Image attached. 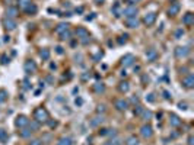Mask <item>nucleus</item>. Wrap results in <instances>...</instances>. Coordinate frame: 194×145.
<instances>
[{"mask_svg": "<svg viewBox=\"0 0 194 145\" xmlns=\"http://www.w3.org/2000/svg\"><path fill=\"white\" fill-rule=\"evenodd\" d=\"M16 3H18V6H19V9L25 10L28 6L32 4V0H16Z\"/></svg>", "mask_w": 194, "mask_h": 145, "instance_id": "obj_21", "label": "nucleus"}, {"mask_svg": "<svg viewBox=\"0 0 194 145\" xmlns=\"http://www.w3.org/2000/svg\"><path fill=\"white\" fill-rule=\"evenodd\" d=\"M69 23H64V22H61V23H59V25L55 26V32L59 33H63V32H66V31H69Z\"/></svg>", "mask_w": 194, "mask_h": 145, "instance_id": "obj_19", "label": "nucleus"}, {"mask_svg": "<svg viewBox=\"0 0 194 145\" xmlns=\"http://www.w3.org/2000/svg\"><path fill=\"white\" fill-rule=\"evenodd\" d=\"M149 102H155V97H153V94H149Z\"/></svg>", "mask_w": 194, "mask_h": 145, "instance_id": "obj_49", "label": "nucleus"}, {"mask_svg": "<svg viewBox=\"0 0 194 145\" xmlns=\"http://www.w3.org/2000/svg\"><path fill=\"white\" fill-rule=\"evenodd\" d=\"M118 90L121 91V93H127V91L130 90V84H128V81H121L120 86H118Z\"/></svg>", "mask_w": 194, "mask_h": 145, "instance_id": "obj_22", "label": "nucleus"}, {"mask_svg": "<svg viewBox=\"0 0 194 145\" xmlns=\"http://www.w3.org/2000/svg\"><path fill=\"white\" fill-rule=\"evenodd\" d=\"M182 87H186V89H188V90H190V89H193L194 87V77L191 74H188L187 75V77H184V79H182Z\"/></svg>", "mask_w": 194, "mask_h": 145, "instance_id": "obj_10", "label": "nucleus"}, {"mask_svg": "<svg viewBox=\"0 0 194 145\" xmlns=\"http://www.w3.org/2000/svg\"><path fill=\"white\" fill-rule=\"evenodd\" d=\"M37 10H38V9H37V6H35V4L32 3L31 6H28V7H26L25 10H24V12L28 13V15H35V13H37Z\"/></svg>", "mask_w": 194, "mask_h": 145, "instance_id": "obj_27", "label": "nucleus"}, {"mask_svg": "<svg viewBox=\"0 0 194 145\" xmlns=\"http://www.w3.org/2000/svg\"><path fill=\"white\" fill-rule=\"evenodd\" d=\"M8 139V132L4 129H0V142H4Z\"/></svg>", "mask_w": 194, "mask_h": 145, "instance_id": "obj_33", "label": "nucleus"}, {"mask_svg": "<svg viewBox=\"0 0 194 145\" xmlns=\"http://www.w3.org/2000/svg\"><path fill=\"white\" fill-rule=\"evenodd\" d=\"M140 116H142V119L143 120H149L150 118H152V112H150V110H143Z\"/></svg>", "mask_w": 194, "mask_h": 145, "instance_id": "obj_31", "label": "nucleus"}, {"mask_svg": "<svg viewBox=\"0 0 194 145\" xmlns=\"http://www.w3.org/2000/svg\"><path fill=\"white\" fill-rule=\"evenodd\" d=\"M28 128H29L32 132H35V131H38L39 129V123L37 122V120H31L29 123H28Z\"/></svg>", "mask_w": 194, "mask_h": 145, "instance_id": "obj_26", "label": "nucleus"}, {"mask_svg": "<svg viewBox=\"0 0 194 145\" xmlns=\"http://www.w3.org/2000/svg\"><path fill=\"white\" fill-rule=\"evenodd\" d=\"M126 42H127V35H124V36H120V39H118V44H120V45L126 44Z\"/></svg>", "mask_w": 194, "mask_h": 145, "instance_id": "obj_39", "label": "nucleus"}, {"mask_svg": "<svg viewBox=\"0 0 194 145\" xmlns=\"http://www.w3.org/2000/svg\"><path fill=\"white\" fill-rule=\"evenodd\" d=\"M24 68H25V73H28V74H34V73H37V70H38V67H37L35 61H32V60H28V61H25V64H24Z\"/></svg>", "mask_w": 194, "mask_h": 145, "instance_id": "obj_4", "label": "nucleus"}, {"mask_svg": "<svg viewBox=\"0 0 194 145\" xmlns=\"http://www.w3.org/2000/svg\"><path fill=\"white\" fill-rule=\"evenodd\" d=\"M180 9H181L180 3L172 2L171 6H169V9H168V16H175V15H178V13H180Z\"/></svg>", "mask_w": 194, "mask_h": 145, "instance_id": "obj_9", "label": "nucleus"}, {"mask_svg": "<svg viewBox=\"0 0 194 145\" xmlns=\"http://www.w3.org/2000/svg\"><path fill=\"white\" fill-rule=\"evenodd\" d=\"M114 106L117 110H120V112H126L127 109H128V102L124 99H117L114 102Z\"/></svg>", "mask_w": 194, "mask_h": 145, "instance_id": "obj_5", "label": "nucleus"}, {"mask_svg": "<svg viewBox=\"0 0 194 145\" xmlns=\"http://www.w3.org/2000/svg\"><path fill=\"white\" fill-rule=\"evenodd\" d=\"M28 123H29V119H28V116H25V115H19L16 119H15V126L19 129L28 126Z\"/></svg>", "mask_w": 194, "mask_h": 145, "instance_id": "obj_3", "label": "nucleus"}, {"mask_svg": "<svg viewBox=\"0 0 194 145\" xmlns=\"http://www.w3.org/2000/svg\"><path fill=\"white\" fill-rule=\"evenodd\" d=\"M140 133H142L143 138H152V135H153L152 126H150V125H143V126L140 128Z\"/></svg>", "mask_w": 194, "mask_h": 145, "instance_id": "obj_8", "label": "nucleus"}, {"mask_svg": "<svg viewBox=\"0 0 194 145\" xmlns=\"http://www.w3.org/2000/svg\"><path fill=\"white\" fill-rule=\"evenodd\" d=\"M104 145H120V139H118V138H114V139H110V141H107Z\"/></svg>", "mask_w": 194, "mask_h": 145, "instance_id": "obj_35", "label": "nucleus"}, {"mask_svg": "<svg viewBox=\"0 0 194 145\" xmlns=\"http://www.w3.org/2000/svg\"><path fill=\"white\" fill-rule=\"evenodd\" d=\"M169 125H171V126H174V128H180V126L182 125V120L180 119L177 115L171 113V115H169Z\"/></svg>", "mask_w": 194, "mask_h": 145, "instance_id": "obj_11", "label": "nucleus"}, {"mask_svg": "<svg viewBox=\"0 0 194 145\" xmlns=\"http://www.w3.org/2000/svg\"><path fill=\"white\" fill-rule=\"evenodd\" d=\"M188 54H190V50L187 46H177L175 48V57L177 58H186Z\"/></svg>", "mask_w": 194, "mask_h": 145, "instance_id": "obj_7", "label": "nucleus"}, {"mask_svg": "<svg viewBox=\"0 0 194 145\" xmlns=\"http://www.w3.org/2000/svg\"><path fill=\"white\" fill-rule=\"evenodd\" d=\"M188 145H194V138L193 137H188Z\"/></svg>", "mask_w": 194, "mask_h": 145, "instance_id": "obj_45", "label": "nucleus"}, {"mask_svg": "<svg viewBox=\"0 0 194 145\" xmlns=\"http://www.w3.org/2000/svg\"><path fill=\"white\" fill-rule=\"evenodd\" d=\"M93 90L97 91V93H104V91H105V84H104V83L93 84Z\"/></svg>", "mask_w": 194, "mask_h": 145, "instance_id": "obj_25", "label": "nucleus"}, {"mask_svg": "<svg viewBox=\"0 0 194 145\" xmlns=\"http://www.w3.org/2000/svg\"><path fill=\"white\" fill-rule=\"evenodd\" d=\"M57 145H73V141L69 137H63V138H60L59 139Z\"/></svg>", "mask_w": 194, "mask_h": 145, "instance_id": "obj_23", "label": "nucleus"}, {"mask_svg": "<svg viewBox=\"0 0 194 145\" xmlns=\"http://www.w3.org/2000/svg\"><path fill=\"white\" fill-rule=\"evenodd\" d=\"M18 15H19L18 7H12V6H9V7L6 9V17H9V19H15Z\"/></svg>", "mask_w": 194, "mask_h": 145, "instance_id": "obj_15", "label": "nucleus"}, {"mask_svg": "<svg viewBox=\"0 0 194 145\" xmlns=\"http://www.w3.org/2000/svg\"><path fill=\"white\" fill-rule=\"evenodd\" d=\"M133 62H134V57H133L131 54H127V55H124V57L121 58V64H123L124 67L131 65Z\"/></svg>", "mask_w": 194, "mask_h": 145, "instance_id": "obj_17", "label": "nucleus"}, {"mask_svg": "<svg viewBox=\"0 0 194 145\" xmlns=\"http://www.w3.org/2000/svg\"><path fill=\"white\" fill-rule=\"evenodd\" d=\"M126 145H139V139H137V138H136L134 135H131V137L127 138Z\"/></svg>", "mask_w": 194, "mask_h": 145, "instance_id": "obj_28", "label": "nucleus"}, {"mask_svg": "<svg viewBox=\"0 0 194 145\" xmlns=\"http://www.w3.org/2000/svg\"><path fill=\"white\" fill-rule=\"evenodd\" d=\"M131 103H139V97H137V96L131 97Z\"/></svg>", "mask_w": 194, "mask_h": 145, "instance_id": "obj_43", "label": "nucleus"}, {"mask_svg": "<svg viewBox=\"0 0 194 145\" xmlns=\"http://www.w3.org/2000/svg\"><path fill=\"white\" fill-rule=\"evenodd\" d=\"M47 122H48V123H50V126H51V128H54L55 125H57V122H53V120H50V119L47 120Z\"/></svg>", "mask_w": 194, "mask_h": 145, "instance_id": "obj_44", "label": "nucleus"}, {"mask_svg": "<svg viewBox=\"0 0 194 145\" xmlns=\"http://www.w3.org/2000/svg\"><path fill=\"white\" fill-rule=\"evenodd\" d=\"M156 21V13L155 12H150V13H146L143 16V23L146 26H152Z\"/></svg>", "mask_w": 194, "mask_h": 145, "instance_id": "obj_6", "label": "nucleus"}, {"mask_svg": "<svg viewBox=\"0 0 194 145\" xmlns=\"http://www.w3.org/2000/svg\"><path fill=\"white\" fill-rule=\"evenodd\" d=\"M164 94H165V99H166V100L171 99V97H169V93H168V91H164Z\"/></svg>", "mask_w": 194, "mask_h": 145, "instance_id": "obj_48", "label": "nucleus"}, {"mask_svg": "<svg viewBox=\"0 0 194 145\" xmlns=\"http://www.w3.org/2000/svg\"><path fill=\"white\" fill-rule=\"evenodd\" d=\"M137 13H139V9L136 7L134 4H128L124 10H123V15L126 17H136L137 16Z\"/></svg>", "mask_w": 194, "mask_h": 145, "instance_id": "obj_2", "label": "nucleus"}, {"mask_svg": "<svg viewBox=\"0 0 194 145\" xmlns=\"http://www.w3.org/2000/svg\"><path fill=\"white\" fill-rule=\"evenodd\" d=\"M80 44H83V45H88L89 42H91V36H86V38H82V39H79Z\"/></svg>", "mask_w": 194, "mask_h": 145, "instance_id": "obj_37", "label": "nucleus"}, {"mask_svg": "<svg viewBox=\"0 0 194 145\" xmlns=\"http://www.w3.org/2000/svg\"><path fill=\"white\" fill-rule=\"evenodd\" d=\"M146 58H148V61H149V62L156 61V58H158V51L153 50V48L148 50V51H146Z\"/></svg>", "mask_w": 194, "mask_h": 145, "instance_id": "obj_16", "label": "nucleus"}, {"mask_svg": "<svg viewBox=\"0 0 194 145\" xmlns=\"http://www.w3.org/2000/svg\"><path fill=\"white\" fill-rule=\"evenodd\" d=\"M70 36H72V32H70V31H66V32L60 33V39H61V41H67V39H70Z\"/></svg>", "mask_w": 194, "mask_h": 145, "instance_id": "obj_30", "label": "nucleus"}, {"mask_svg": "<svg viewBox=\"0 0 194 145\" xmlns=\"http://www.w3.org/2000/svg\"><path fill=\"white\" fill-rule=\"evenodd\" d=\"M144 109L142 108V106H136V109H134V115H137V116H140L142 115V112H143Z\"/></svg>", "mask_w": 194, "mask_h": 145, "instance_id": "obj_36", "label": "nucleus"}, {"mask_svg": "<svg viewBox=\"0 0 194 145\" xmlns=\"http://www.w3.org/2000/svg\"><path fill=\"white\" fill-rule=\"evenodd\" d=\"M0 60H2V64H8V62H9V58H6V55H2V58H0Z\"/></svg>", "mask_w": 194, "mask_h": 145, "instance_id": "obj_41", "label": "nucleus"}, {"mask_svg": "<svg viewBox=\"0 0 194 145\" xmlns=\"http://www.w3.org/2000/svg\"><path fill=\"white\" fill-rule=\"evenodd\" d=\"M6 100H8V91L0 90V103H4Z\"/></svg>", "mask_w": 194, "mask_h": 145, "instance_id": "obj_32", "label": "nucleus"}, {"mask_svg": "<svg viewBox=\"0 0 194 145\" xmlns=\"http://www.w3.org/2000/svg\"><path fill=\"white\" fill-rule=\"evenodd\" d=\"M178 106H180V109H182V110H186V109H187V103H182V102L178 104Z\"/></svg>", "mask_w": 194, "mask_h": 145, "instance_id": "obj_42", "label": "nucleus"}, {"mask_svg": "<svg viewBox=\"0 0 194 145\" xmlns=\"http://www.w3.org/2000/svg\"><path fill=\"white\" fill-rule=\"evenodd\" d=\"M42 142H45V144H50V141H51V133H44L42 135V139H41Z\"/></svg>", "mask_w": 194, "mask_h": 145, "instance_id": "obj_34", "label": "nucleus"}, {"mask_svg": "<svg viewBox=\"0 0 194 145\" xmlns=\"http://www.w3.org/2000/svg\"><path fill=\"white\" fill-rule=\"evenodd\" d=\"M34 119L38 122V123H45L47 120L50 119V115H48V112H47L45 108H42V106H39V108L35 109L34 112Z\"/></svg>", "mask_w": 194, "mask_h": 145, "instance_id": "obj_1", "label": "nucleus"}, {"mask_svg": "<svg viewBox=\"0 0 194 145\" xmlns=\"http://www.w3.org/2000/svg\"><path fill=\"white\" fill-rule=\"evenodd\" d=\"M28 145H42V141L41 139H31Z\"/></svg>", "mask_w": 194, "mask_h": 145, "instance_id": "obj_38", "label": "nucleus"}, {"mask_svg": "<svg viewBox=\"0 0 194 145\" xmlns=\"http://www.w3.org/2000/svg\"><path fill=\"white\" fill-rule=\"evenodd\" d=\"M126 25L128 26V28L134 29V28H137V26L140 25V21L137 19V16H136V17H127V19H126Z\"/></svg>", "mask_w": 194, "mask_h": 145, "instance_id": "obj_14", "label": "nucleus"}, {"mask_svg": "<svg viewBox=\"0 0 194 145\" xmlns=\"http://www.w3.org/2000/svg\"><path fill=\"white\" fill-rule=\"evenodd\" d=\"M104 3V0H95V4H102Z\"/></svg>", "mask_w": 194, "mask_h": 145, "instance_id": "obj_50", "label": "nucleus"}, {"mask_svg": "<svg viewBox=\"0 0 194 145\" xmlns=\"http://www.w3.org/2000/svg\"><path fill=\"white\" fill-rule=\"evenodd\" d=\"M171 2H175V0H171Z\"/></svg>", "mask_w": 194, "mask_h": 145, "instance_id": "obj_53", "label": "nucleus"}, {"mask_svg": "<svg viewBox=\"0 0 194 145\" xmlns=\"http://www.w3.org/2000/svg\"><path fill=\"white\" fill-rule=\"evenodd\" d=\"M31 135H32V131H31L28 126L21 128V131H19V137L21 138H31Z\"/></svg>", "mask_w": 194, "mask_h": 145, "instance_id": "obj_20", "label": "nucleus"}, {"mask_svg": "<svg viewBox=\"0 0 194 145\" xmlns=\"http://www.w3.org/2000/svg\"><path fill=\"white\" fill-rule=\"evenodd\" d=\"M182 23L186 26H191L194 23V15L191 12H188V13H186L184 16H182Z\"/></svg>", "mask_w": 194, "mask_h": 145, "instance_id": "obj_13", "label": "nucleus"}, {"mask_svg": "<svg viewBox=\"0 0 194 145\" xmlns=\"http://www.w3.org/2000/svg\"><path fill=\"white\" fill-rule=\"evenodd\" d=\"M102 122H104V118H102V116H95V118L91 120V125H92V126H98V125L102 123Z\"/></svg>", "mask_w": 194, "mask_h": 145, "instance_id": "obj_29", "label": "nucleus"}, {"mask_svg": "<svg viewBox=\"0 0 194 145\" xmlns=\"http://www.w3.org/2000/svg\"><path fill=\"white\" fill-rule=\"evenodd\" d=\"M181 35H184V31H182V29H178L177 32H175V38H180Z\"/></svg>", "mask_w": 194, "mask_h": 145, "instance_id": "obj_40", "label": "nucleus"}, {"mask_svg": "<svg viewBox=\"0 0 194 145\" xmlns=\"http://www.w3.org/2000/svg\"><path fill=\"white\" fill-rule=\"evenodd\" d=\"M105 110V106L102 104V106H98V112H104Z\"/></svg>", "mask_w": 194, "mask_h": 145, "instance_id": "obj_47", "label": "nucleus"}, {"mask_svg": "<svg viewBox=\"0 0 194 145\" xmlns=\"http://www.w3.org/2000/svg\"><path fill=\"white\" fill-rule=\"evenodd\" d=\"M3 26H4V29H8V31H15V29H16V22L13 21V19L4 17L3 19Z\"/></svg>", "mask_w": 194, "mask_h": 145, "instance_id": "obj_12", "label": "nucleus"}, {"mask_svg": "<svg viewBox=\"0 0 194 145\" xmlns=\"http://www.w3.org/2000/svg\"><path fill=\"white\" fill-rule=\"evenodd\" d=\"M55 50H57V54H63V48L61 46H57Z\"/></svg>", "mask_w": 194, "mask_h": 145, "instance_id": "obj_46", "label": "nucleus"}, {"mask_svg": "<svg viewBox=\"0 0 194 145\" xmlns=\"http://www.w3.org/2000/svg\"><path fill=\"white\" fill-rule=\"evenodd\" d=\"M76 104H82V100H80V99H76Z\"/></svg>", "mask_w": 194, "mask_h": 145, "instance_id": "obj_52", "label": "nucleus"}, {"mask_svg": "<svg viewBox=\"0 0 194 145\" xmlns=\"http://www.w3.org/2000/svg\"><path fill=\"white\" fill-rule=\"evenodd\" d=\"M39 57H41L44 61L50 60V50H47V48H42V50L39 51Z\"/></svg>", "mask_w": 194, "mask_h": 145, "instance_id": "obj_24", "label": "nucleus"}, {"mask_svg": "<svg viewBox=\"0 0 194 145\" xmlns=\"http://www.w3.org/2000/svg\"><path fill=\"white\" fill-rule=\"evenodd\" d=\"M76 12H77V13H82V12H83V7H77V9H76Z\"/></svg>", "mask_w": 194, "mask_h": 145, "instance_id": "obj_51", "label": "nucleus"}, {"mask_svg": "<svg viewBox=\"0 0 194 145\" xmlns=\"http://www.w3.org/2000/svg\"><path fill=\"white\" fill-rule=\"evenodd\" d=\"M76 35H77V38L79 39H82V38H86V36H89V31L86 28H77L76 29Z\"/></svg>", "mask_w": 194, "mask_h": 145, "instance_id": "obj_18", "label": "nucleus"}]
</instances>
